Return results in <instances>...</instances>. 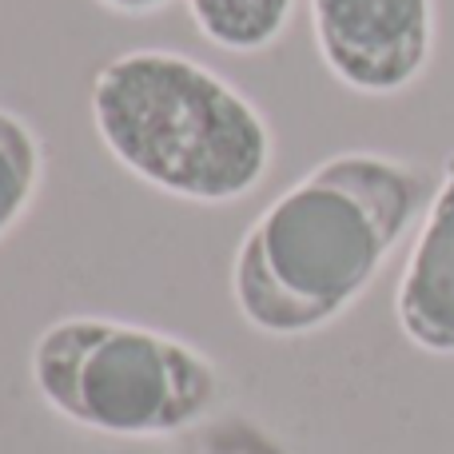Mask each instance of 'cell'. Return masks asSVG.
Returning a JSON list of instances; mask_svg holds the SVG:
<instances>
[{"mask_svg":"<svg viewBox=\"0 0 454 454\" xmlns=\"http://www.w3.org/2000/svg\"><path fill=\"white\" fill-rule=\"evenodd\" d=\"M434 176L383 152H339L259 212L231 263L247 327L303 339L347 315L403 235L427 215Z\"/></svg>","mask_w":454,"mask_h":454,"instance_id":"1","label":"cell"},{"mask_svg":"<svg viewBox=\"0 0 454 454\" xmlns=\"http://www.w3.org/2000/svg\"><path fill=\"white\" fill-rule=\"evenodd\" d=\"M88 116L124 172L188 204H235L275 160L263 112L215 68L172 48L104 60L88 88Z\"/></svg>","mask_w":454,"mask_h":454,"instance_id":"2","label":"cell"},{"mask_svg":"<svg viewBox=\"0 0 454 454\" xmlns=\"http://www.w3.org/2000/svg\"><path fill=\"white\" fill-rule=\"evenodd\" d=\"M48 411L108 439H172L220 403V371L200 347L108 315H64L28 351Z\"/></svg>","mask_w":454,"mask_h":454,"instance_id":"3","label":"cell"},{"mask_svg":"<svg viewBox=\"0 0 454 454\" xmlns=\"http://www.w3.org/2000/svg\"><path fill=\"white\" fill-rule=\"evenodd\" d=\"M315 52L343 88L399 96L434 52V0H307Z\"/></svg>","mask_w":454,"mask_h":454,"instance_id":"4","label":"cell"},{"mask_svg":"<svg viewBox=\"0 0 454 454\" xmlns=\"http://www.w3.org/2000/svg\"><path fill=\"white\" fill-rule=\"evenodd\" d=\"M399 331L427 355H454V152L395 291Z\"/></svg>","mask_w":454,"mask_h":454,"instance_id":"5","label":"cell"},{"mask_svg":"<svg viewBox=\"0 0 454 454\" xmlns=\"http://www.w3.org/2000/svg\"><path fill=\"white\" fill-rule=\"evenodd\" d=\"M295 4L299 0H188V16L207 44L255 56L287 32Z\"/></svg>","mask_w":454,"mask_h":454,"instance_id":"6","label":"cell"},{"mask_svg":"<svg viewBox=\"0 0 454 454\" xmlns=\"http://www.w3.org/2000/svg\"><path fill=\"white\" fill-rule=\"evenodd\" d=\"M44 184V144L20 112L0 104V239L28 215Z\"/></svg>","mask_w":454,"mask_h":454,"instance_id":"7","label":"cell"},{"mask_svg":"<svg viewBox=\"0 0 454 454\" xmlns=\"http://www.w3.org/2000/svg\"><path fill=\"white\" fill-rule=\"evenodd\" d=\"M96 4H104L108 12H120V16H152V12H164L176 0H96Z\"/></svg>","mask_w":454,"mask_h":454,"instance_id":"8","label":"cell"}]
</instances>
